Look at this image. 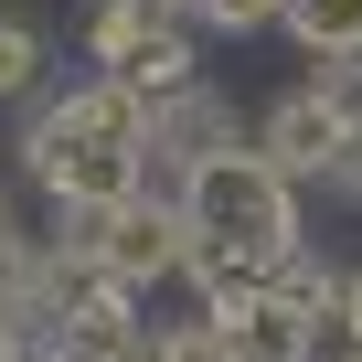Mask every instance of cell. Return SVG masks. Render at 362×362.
<instances>
[{"instance_id": "6da1fadb", "label": "cell", "mask_w": 362, "mask_h": 362, "mask_svg": "<svg viewBox=\"0 0 362 362\" xmlns=\"http://www.w3.org/2000/svg\"><path fill=\"white\" fill-rule=\"evenodd\" d=\"M181 214H192V277L214 288L224 320L298 256L288 170H277L267 149H214V160H192V170H181Z\"/></svg>"}, {"instance_id": "7a4b0ae2", "label": "cell", "mask_w": 362, "mask_h": 362, "mask_svg": "<svg viewBox=\"0 0 362 362\" xmlns=\"http://www.w3.org/2000/svg\"><path fill=\"white\" fill-rule=\"evenodd\" d=\"M33 149V181L43 192H64V203H128L139 192V160H149V107H139V86L128 75H107V86H86V96H64V107H43V128L22 139Z\"/></svg>"}, {"instance_id": "3957f363", "label": "cell", "mask_w": 362, "mask_h": 362, "mask_svg": "<svg viewBox=\"0 0 362 362\" xmlns=\"http://www.w3.org/2000/svg\"><path fill=\"white\" fill-rule=\"evenodd\" d=\"M86 245L117 267V277H170V267H192V214L181 203H96L86 214Z\"/></svg>"}, {"instance_id": "277c9868", "label": "cell", "mask_w": 362, "mask_h": 362, "mask_svg": "<svg viewBox=\"0 0 362 362\" xmlns=\"http://www.w3.org/2000/svg\"><path fill=\"white\" fill-rule=\"evenodd\" d=\"M341 139H351V128H341V107H330L320 86L277 96V107H267V128H256V149H267L288 181H298V170H330V160H341Z\"/></svg>"}, {"instance_id": "5b68a950", "label": "cell", "mask_w": 362, "mask_h": 362, "mask_svg": "<svg viewBox=\"0 0 362 362\" xmlns=\"http://www.w3.org/2000/svg\"><path fill=\"white\" fill-rule=\"evenodd\" d=\"M224 341H235V362H309L320 320H309V309H298V298H288V288L267 277V288H256V298H245V309L224 320Z\"/></svg>"}, {"instance_id": "8992f818", "label": "cell", "mask_w": 362, "mask_h": 362, "mask_svg": "<svg viewBox=\"0 0 362 362\" xmlns=\"http://www.w3.org/2000/svg\"><path fill=\"white\" fill-rule=\"evenodd\" d=\"M277 22H288V43H309L320 64H330V54H362V0H277Z\"/></svg>"}, {"instance_id": "52a82bcc", "label": "cell", "mask_w": 362, "mask_h": 362, "mask_svg": "<svg viewBox=\"0 0 362 362\" xmlns=\"http://www.w3.org/2000/svg\"><path fill=\"white\" fill-rule=\"evenodd\" d=\"M214 128H224V107H214V96H181V107H170V128H149V139H170V149H181V170H192V160H214V149H224Z\"/></svg>"}, {"instance_id": "ba28073f", "label": "cell", "mask_w": 362, "mask_h": 362, "mask_svg": "<svg viewBox=\"0 0 362 362\" xmlns=\"http://www.w3.org/2000/svg\"><path fill=\"white\" fill-rule=\"evenodd\" d=\"M43 75V43H33V22H0V96H22Z\"/></svg>"}, {"instance_id": "9c48e42d", "label": "cell", "mask_w": 362, "mask_h": 362, "mask_svg": "<svg viewBox=\"0 0 362 362\" xmlns=\"http://www.w3.org/2000/svg\"><path fill=\"white\" fill-rule=\"evenodd\" d=\"M320 96L341 107V128H362V54H330L320 64Z\"/></svg>"}, {"instance_id": "30bf717a", "label": "cell", "mask_w": 362, "mask_h": 362, "mask_svg": "<svg viewBox=\"0 0 362 362\" xmlns=\"http://www.w3.org/2000/svg\"><path fill=\"white\" fill-rule=\"evenodd\" d=\"M256 11H277V0H214V22H256Z\"/></svg>"}, {"instance_id": "8fae6325", "label": "cell", "mask_w": 362, "mask_h": 362, "mask_svg": "<svg viewBox=\"0 0 362 362\" xmlns=\"http://www.w3.org/2000/svg\"><path fill=\"white\" fill-rule=\"evenodd\" d=\"M341 320H351V341H362V277H351V298H341Z\"/></svg>"}, {"instance_id": "7c38bea8", "label": "cell", "mask_w": 362, "mask_h": 362, "mask_svg": "<svg viewBox=\"0 0 362 362\" xmlns=\"http://www.w3.org/2000/svg\"><path fill=\"white\" fill-rule=\"evenodd\" d=\"M351 362H362V341H351Z\"/></svg>"}]
</instances>
